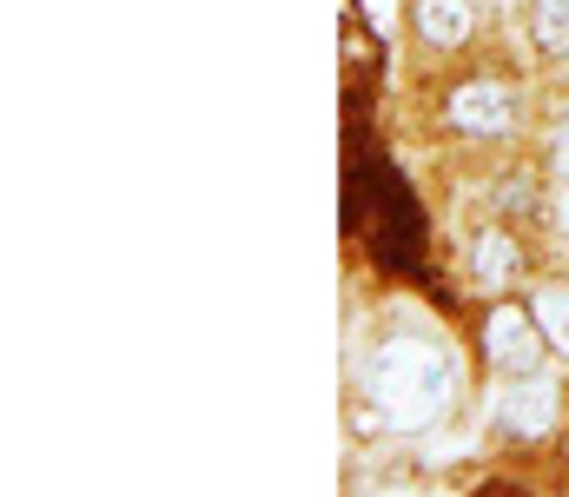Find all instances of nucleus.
Here are the masks:
<instances>
[{
	"mask_svg": "<svg viewBox=\"0 0 569 497\" xmlns=\"http://www.w3.org/2000/svg\"><path fill=\"white\" fill-rule=\"evenodd\" d=\"M405 27H411L418 53H430V60H457V53L477 47L483 13H477V0H405Z\"/></svg>",
	"mask_w": 569,
	"mask_h": 497,
	"instance_id": "nucleus-5",
	"label": "nucleus"
},
{
	"mask_svg": "<svg viewBox=\"0 0 569 497\" xmlns=\"http://www.w3.org/2000/svg\"><path fill=\"white\" fill-rule=\"evenodd\" d=\"M463 279H470V292L477 299H497V292H523L530 279H537V239H530V226H517V219H483L477 232H470V246H463Z\"/></svg>",
	"mask_w": 569,
	"mask_h": 497,
	"instance_id": "nucleus-4",
	"label": "nucleus"
},
{
	"mask_svg": "<svg viewBox=\"0 0 569 497\" xmlns=\"http://www.w3.org/2000/svg\"><path fill=\"white\" fill-rule=\"evenodd\" d=\"M537 166L550 172V186H569V100L563 113L543 120V140H537Z\"/></svg>",
	"mask_w": 569,
	"mask_h": 497,
	"instance_id": "nucleus-8",
	"label": "nucleus"
},
{
	"mask_svg": "<svg viewBox=\"0 0 569 497\" xmlns=\"http://www.w3.org/2000/svg\"><path fill=\"white\" fill-rule=\"evenodd\" d=\"M470 345H477L483 378H523V371H550L557 365V351H550V338H543V326H537V312H530L523 292L483 299V312L470 326Z\"/></svg>",
	"mask_w": 569,
	"mask_h": 497,
	"instance_id": "nucleus-3",
	"label": "nucleus"
},
{
	"mask_svg": "<svg viewBox=\"0 0 569 497\" xmlns=\"http://www.w3.org/2000/svg\"><path fill=\"white\" fill-rule=\"evenodd\" d=\"M550 451H557V478H563V485H569V425H563V431H557V445H550Z\"/></svg>",
	"mask_w": 569,
	"mask_h": 497,
	"instance_id": "nucleus-9",
	"label": "nucleus"
},
{
	"mask_svg": "<svg viewBox=\"0 0 569 497\" xmlns=\"http://www.w3.org/2000/svg\"><path fill=\"white\" fill-rule=\"evenodd\" d=\"M517 27H523V47L537 67H557L569 53V0H523Z\"/></svg>",
	"mask_w": 569,
	"mask_h": 497,
	"instance_id": "nucleus-6",
	"label": "nucleus"
},
{
	"mask_svg": "<svg viewBox=\"0 0 569 497\" xmlns=\"http://www.w3.org/2000/svg\"><path fill=\"white\" fill-rule=\"evenodd\" d=\"M497 7H523V0H497Z\"/></svg>",
	"mask_w": 569,
	"mask_h": 497,
	"instance_id": "nucleus-10",
	"label": "nucleus"
},
{
	"mask_svg": "<svg viewBox=\"0 0 569 497\" xmlns=\"http://www.w3.org/2000/svg\"><path fill=\"white\" fill-rule=\"evenodd\" d=\"M483 425L503 451H543L569 425V371H523V378H490Z\"/></svg>",
	"mask_w": 569,
	"mask_h": 497,
	"instance_id": "nucleus-1",
	"label": "nucleus"
},
{
	"mask_svg": "<svg viewBox=\"0 0 569 497\" xmlns=\"http://www.w3.org/2000/svg\"><path fill=\"white\" fill-rule=\"evenodd\" d=\"M530 120V87L517 73H497V67H477V73H457L437 100V127L450 140H470V147H497V140H517Z\"/></svg>",
	"mask_w": 569,
	"mask_h": 497,
	"instance_id": "nucleus-2",
	"label": "nucleus"
},
{
	"mask_svg": "<svg viewBox=\"0 0 569 497\" xmlns=\"http://www.w3.org/2000/svg\"><path fill=\"white\" fill-rule=\"evenodd\" d=\"M523 299H530L537 326H543V338H550L557 365H569V272H537V279L523 286Z\"/></svg>",
	"mask_w": 569,
	"mask_h": 497,
	"instance_id": "nucleus-7",
	"label": "nucleus"
}]
</instances>
